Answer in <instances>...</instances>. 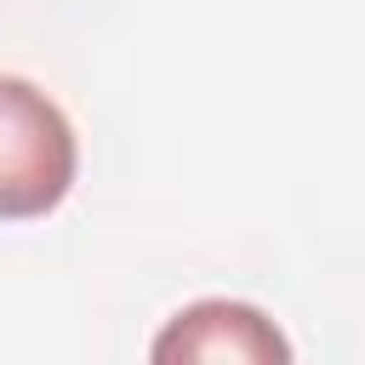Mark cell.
<instances>
[{"mask_svg":"<svg viewBox=\"0 0 365 365\" xmlns=\"http://www.w3.org/2000/svg\"><path fill=\"white\" fill-rule=\"evenodd\" d=\"M80 143L68 114L23 74H0V222H34L74 188Z\"/></svg>","mask_w":365,"mask_h":365,"instance_id":"cell-1","label":"cell"},{"mask_svg":"<svg viewBox=\"0 0 365 365\" xmlns=\"http://www.w3.org/2000/svg\"><path fill=\"white\" fill-rule=\"evenodd\" d=\"M160 365H177V359H205V365H285L291 359V342L279 336V325L251 308V302H228V297H205V302H188L182 314H171V325L154 336L148 348Z\"/></svg>","mask_w":365,"mask_h":365,"instance_id":"cell-2","label":"cell"}]
</instances>
